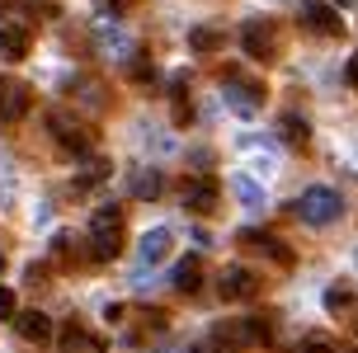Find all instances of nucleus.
Instances as JSON below:
<instances>
[{"label":"nucleus","mask_w":358,"mask_h":353,"mask_svg":"<svg viewBox=\"0 0 358 353\" xmlns=\"http://www.w3.org/2000/svg\"><path fill=\"white\" fill-rule=\"evenodd\" d=\"M227 43V29L222 24H198V29H189V48L194 52H217Z\"/></svg>","instance_id":"obj_16"},{"label":"nucleus","mask_w":358,"mask_h":353,"mask_svg":"<svg viewBox=\"0 0 358 353\" xmlns=\"http://www.w3.org/2000/svg\"><path fill=\"white\" fill-rule=\"evenodd\" d=\"M127 75L137 80V85H146V80H156V62L142 52H132V62H127Z\"/></svg>","instance_id":"obj_23"},{"label":"nucleus","mask_w":358,"mask_h":353,"mask_svg":"<svg viewBox=\"0 0 358 353\" xmlns=\"http://www.w3.org/2000/svg\"><path fill=\"white\" fill-rule=\"evenodd\" d=\"M302 19H306V29H316V34H325V38L344 34L340 15H335V10H330L325 0H302Z\"/></svg>","instance_id":"obj_11"},{"label":"nucleus","mask_w":358,"mask_h":353,"mask_svg":"<svg viewBox=\"0 0 358 353\" xmlns=\"http://www.w3.org/2000/svg\"><path fill=\"white\" fill-rule=\"evenodd\" d=\"M297 353H335V344H330V339H306Z\"/></svg>","instance_id":"obj_27"},{"label":"nucleus","mask_w":358,"mask_h":353,"mask_svg":"<svg viewBox=\"0 0 358 353\" xmlns=\"http://www.w3.org/2000/svg\"><path fill=\"white\" fill-rule=\"evenodd\" d=\"M43 282H48V273H43V268L34 264V268H29V287H43Z\"/></svg>","instance_id":"obj_29"},{"label":"nucleus","mask_w":358,"mask_h":353,"mask_svg":"<svg viewBox=\"0 0 358 353\" xmlns=\"http://www.w3.org/2000/svg\"><path fill=\"white\" fill-rule=\"evenodd\" d=\"M241 245L259 250V254H268V259H278V264H292V250L278 240V236H268V231H241Z\"/></svg>","instance_id":"obj_14"},{"label":"nucleus","mask_w":358,"mask_h":353,"mask_svg":"<svg viewBox=\"0 0 358 353\" xmlns=\"http://www.w3.org/2000/svg\"><path fill=\"white\" fill-rule=\"evenodd\" d=\"M15 311H19V306H15V292H10V287H0V320H10Z\"/></svg>","instance_id":"obj_26"},{"label":"nucleus","mask_w":358,"mask_h":353,"mask_svg":"<svg viewBox=\"0 0 358 353\" xmlns=\"http://www.w3.org/2000/svg\"><path fill=\"white\" fill-rule=\"evenodd\" d=\"M52 254L62 259V264L71 259V231H57V236H52Z\"/></svg>","instance_id":"obj_25"},{"label":"nucleus","mask_w":358,"mask_h":353,"mask_svg":"<svg viewBox=\"0 0 358 353\" xmlns=\"http://www.w3.org/2000/svg\"><path fill=\"white\" fill-rule=\"evenodd\" d=\"M10 320H15V330H19L24 344H52V335H57L52 316H43V311H15Z\"/></svg>","instance_id":"obj_8"},{"label":"nucleus","mask_w":358,"mask_h":353,"mask_svg":"<svg viewBox=\"0 0 358 353\" xmlns=\"http://www.w3.org/2000/svg\"><path fill=\"white\" fill-rule=\"evenodd\" d=\"M29 48H34L29 24H0V57H5V62H24Z\"/></svg>","instance_id":"obj_10"},{"label":"nucleus","mask_w":358,"mask_h":353,"mask_svg":"<svg viewBox=\"0 0 358 353\" xmlns=\"http://www.w3.org/2000/svg\"><path fill=\"white\" fill-rule=\"evenodd\" d=\"M0 5H10V0H0Z\"/></svg>","instance_id":"obj_33"},{"label":"nucleus","mask_w":358,"mask_h":353,"mask_svg":"<svg viewBox=\"0 0 358 353\" xmlns=\"http://www.w3.org/2000/svg\"><path fill=\"white\" fill-rule=\"evenodd\" d=\"M123 245V208L118 203H108L90 217V254L94 259H113Z\"/></svg>","instance_id":"obj_1"},{"label":"nucleus","mask_w":358,"mask_h":353,"mask_svg":"<svg viewBox=\"0 0 358 353\" xmlns=\"http://www.w3.org/2000/svg\"><path fill=\"white\" fill-rule=\"evenodd\" d=\"M170 245H175V231H170V226H151V231L142 236L137 259H142V264H161L165 254H170Z\"/></svg>","instance_id":"obj_13"},{"label":"nucleus","mask_w":358,"mask_h":353,"mask_svg":"<svg viewBox=\"0 0 358 353\" xmlns=\"http://www.w3.org/2000/svg\"><path fill=\"white\" fill-rule=\"evenodd\" d=\"M241 43L255 62H273L278 57V24L273 19H245L241 24Z\"/></svg>","instance_id":"obj_4"},{"label":"nucleus","mask_w":358,"mask_h":353,"mask_svg":"<svg viewBox=\"0 0 358 353\" xmlns=\"http://www.w3.org/2000/svg\"><path fill=\"white\" fill-rule=\"evenodd\" d=\"M194 353H231V349H227V344H222V339H208V344H198Z\"/></svg>","instance_id":"obj_28"},{"label":"nucleus","mask_w":358,"mask_h":353,"mask_svg":"<svg viewBox=\"0 0 358 353\" xmlns=\"http://www.w3.org/2000/svg\"><path fill=\"white\" fill-rule=\"evenodd\" d=\"M227 99H231V108L241 113V118H255V113H259V99H264V85L227 71Z\"/></svg>","instance_id":"obj_7"},{"label":"nucleus","mask_w":358,"mask_h":353,"mask_svg":"<svg viewBox=\"0 0 358 353\" xmlns=\"http://www.w3.org/2000/svg\"><path fill=\"white\" fill-rule=\"evenodd\" d=\"M80 344H85V330H80V320H66V330H62V349L76 353Z\"/></svg>","instance_id":"obj_24"},{"label":"nucleus","mask_w":358,"mask_h":353,"mask_svg":"<svg viewBox=\"0 0 358 353\" xmlns=\"http://www.w3.org/2000/svg\"><path fill=\"white\" fill-rule=\"evenodd\" d=\"M198 282H203V264H198V259H184V264L175 268V287L194 297V292H198Z\"/></svg>","instance_id":"obj_19"},{"label":"nucleus","mask_w":358,"mask_h":353,"mask_svg":"<svg viewBox=\"0 0 358 353\" xmlns=\"http://www.w3.org/2000/svg\"><path fill=\"white\" fill-rule=\"evenodd\" d=\"M29 108H34V89H29V80L0 75V123H19V118H29Z\"/></svg>","instance_id":"obj_5"},{"label":"nucleus","mask_w":358,"mask_h":353,"mask_svg":"<svg viewBox=\"0 0 358 353\" xmlns=\"http://www.w3.org/2000/svg\"><path fill=\"white\" fill-rule=\"evenodd\" d=\"M231 194L241 198V203H245L250 212H264V189H259L250 175H231Z\"/></svg>","instance_id":"obj_17"},{"label":"nucleus","mask_w":358,"mask_h":353,"mask_svg":"<svg viewBox=\"0 0 358 353\" xmlns=\"http://www.w3.org/2000/svg\"><path fill=\"white\" fill-rule=\"evenodd\" d=\"M0 273H5V254H0Z\"/></svg>","instance_id":"obj_32"},{"label":"nucleus","mask_w":358,"mask_h":353,"mask_svg":"<svg viewBox=\"0 0 358 353\" xmlns=\"http://www.w3.org/2000/svg\"><path fill=\"white\" fill-rule=\"evenodd\" d=\"M76 94H80V108H90V113L104 108V85L99 80H76Z\"/></svg>","instance_id":"obj_20"},{"label":"nucleus","mask_w":358,"mask_h":353,"mask_svg":"<svg viewBox=\"0 0 358 353\" xmlns=\"http://www.w3.org/2000/svg\"><path fill=\"white\" fill-rule=\"evenodd\" d=\"M213 339H222L231 353L236 349H255V344H264V339H268V325H264V320H222V325L213 330Z\"/></svg>","instance_id":"obj_6"},{"label":"nucleus","mask_w":358,"mask_h":353,"mask_svg":"<svg viewBox=\"0 0 358 353\" xmlns=\"http://www.w3.org/2000/svg\"><path fill=\"white\" fill-rule=\"evenodd\" d=\"M255 287H259V278H255L250 268H241V264L222 268V278H217V292H222L227 301H245V297H255Z\"/></svg>","instance_id":"obj_9"},{"label":"nucleus","mask_w":358,"mask_h":353,"mask_svg":"<svg viewBox=\"0 0 358 353\" xmlns=\"http://www.w3.org/2000/svg\"><path fill=\"white\" fill-rule=\"evenodd\" d=\"M108 10H132V5H137V0H104Z\"/></svg>","instance_id":"obj_30"},{"label":"nucleus","mask_w":358,"mask_h":353,"mask_svg":"<svg viewBox=\"0 0 358 353\" xmlns=\"http://www.w3.org/2000/svg\"><path fill=\"white\" fill-rule=\"evenodd\" d=\"M222 189H217V179H194V184H184V212H213Z\"/></svg>","instance_id":"obj_12"},{"label":"nucleus","mask_w":358,"mask_h":353,"mask_svg":"<svg viewBox=\"0 0 358 353\" xmlns=\"http://www.w3.org/2000/svg\"><path fill=\"white\" fill-rule=\"evenodd\" d=\"M48 132L57 137L62 151H76V156H85L90 146H94V141H90V127L80 123L76 113H66V108H52V113H48Z\"/></svg>","instance_id":"obj_3"},{"label":"nucleus","mask_w":358,"mask_h":353,"mask_svg":"<svg viewBox=\"0 0 358 353\" xmlns=\"http://www.w3.org/2000/svg\"><path fill=\"white\" fill-rule=\"evenodd\" d=\"M349 306H354V287H349V282H330V292H325V311L340 316V311H349Z\"/></svg>","instance_id":"obj_21"},{"label":"nucleus","mask_w":358,"mask_h":353,"mask_svg":"<svg viewBox=\"0 0 358 353\" xmlns=\"http://www.w3.org/2000/svg\"><path fill=\"white\" fill-rule=\"evenodd\" d=\"M292 212L302 217L306 226H330L344 212V198L335 194V189H325V184H311V189H302V198L292 203Z\"/></svg>","instance_id":"obj_2"},{"label":"nucleus","mask_w":358,"mask_h":353,"mask_svg":"<svg viewBox=\"0 0 358 353\" xmlns=\"http://www.w3.org/2000/svg\"><path fill=\"white\" fill-rule=\"evenodd\" d=\"M170 99H175V123H189L194 118V104H189V89H184V75L170 85Z\"/></svg>","instance_id":"obj_22"},{"label":"nucleus","mask_w":358,"mask_h":353,"mask_svg":"<svg viewBox=\"0 0 358 353\" xmlns=\"http://www.w3.org/2000/svg\"><path fill=\"white\" fill-rule=\"evenodd\" d=\"M278 137H283L287 146H306V141H311V127H306V118H297V113H283Z\"/></svg>","instance_id":"obj_18"},{"label":"nucleus","mask_w":358,"mask_h":353,"mask_svg":"<svg viewBox=\"0 0 358 353\" xmlns=\"http://www.w3.org/2000/svg\"><path fill=\"white\" fill-rule=\"evenodd\" d=\"M127 189H132V198H142V203H151V198H161V189H165V179H161V170H132L127 175Z\"/></svg>","instance_id":"obj_15"},{"label":"nucleus","mask_w":358,"mask_h":353,"mask_svg":"<svg viewBox=\"0 0 358 353\" xmlns=\"http://www.w3.org/2000/svg\"><path fill=\"white\" fill-rule=\"evenodd\" d=\"M330 5H340V10H349V5H354V0H330Z\"/></svg>","instance_id":"obj_31"}]
</instances>
